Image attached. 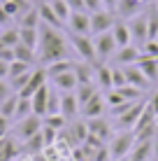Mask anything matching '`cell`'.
I'll return each instance as SVG.
<instances>
[{"mask_svg":"<svg viewBox=\"0 0 158 161\" xmlns=\"http://www.w3.org/2000/svg\"><path fill=\"white\" fill-rule=\"evenodd\" d=\"M70 42L63 35L61 28H51L47 24H40V42H37V61L44 65L54 63V61L70 58Z\"/></svg>","mask_w":158,"mask_h":161,"instance_id":"obj_1","label":"cell"},{"mask_svg":"<svg viewBox=\"0 0 158 161\" xmlns=\"http://www.w3.org/2000/svg\"><path fill=\"white\" fill-rule=\"evenodd\" d=\"M135 147V133L128 131V129H121L119 133H114L107 149H110V159L112 161H121V159H128L130 149Z\"/></svg>","mask_w":158,"mask_h":161,"instance_id":"obj_2","label":"cell"},{"mask_svg":"<svg viewBox=\"0 0 158 161\" xmlns=\"http://www.w3.org/2000/svg\"><path fill=\"white\" fill-rule=\"evenodd\" d=\"M68 42L72 47V52H77V56L86 63H98V56H95V47H93V40L91 35H77V33H68Z\"/></svg>","mask_w":158,"mask_h":161,"instance_id":"obj_3","label":"cell"},{"mask_svg":"<svg viewBox=\"0 0 158 161\" xmlns=\"http://www.w3.org/2000/svg\"><path fill=\"white\" fill-rule=\"evenodd\" d=\"M93 47H95L98 63H107V61H110V58L114 56V54H116L119 44H116V40H114L112 31H107V33H100V35H95Z\"/></svg>","mask_w":158,"mask_h":161,"instance_id":"obj_4","label":"cell"},{"mask_svg":"<svg viewBox=\"0 0 158 161\" xmlns=\"http://www.w3.org/2000/svg\"><path fill=\"white\" fill-rule=\"evenodd\" d=\"M42 131V117H37V114H28V117L19 119L16 124L12 126V133L14 138H19V140H28V138H33L35 133Z\"/></svg>","mask_w":158,"mask_h":161,"instance_id":"obj_5","label":"cell"},{"mask_svg":"<svg viewBox=\"0 0 158 161\" xmlns=\"http://www.w3.org/2000/svg\"><path fill=\"white\" fill-rule=\"evenodd\" d=\"M91 14V35H100V33L112 31L114 21L119 19L116 12H110V9H98V12H89Z\"/></svg>","mask_w":158,"mask_h":161,"instance_id":"obj_6","label":"cell"},{"mask_svg":"<svg viewBox=\"0 0 158 161\" xmlns=\"http://www.w3.org/2000/svg\"><path fill=\"white\" fill-rule=\"evenodd\" d=\"M107 108H110V105H107V96H105L102 91H98L89 103L79 108V114H81L84 119H95V117H102Z\"/></svg>","mask_w":158,"mask_h":161,"instance_id":"obj_7","label":"cell"},{"mask_svg":"<svg viewBox=\"0 0 158 161\" xmlns=\"http://www.w3.org/2000/svg\"><path fill=\"white\" fill-rule=\"evenodd\" d=\"M144 105H146V103H142V98H140V101H135V103L126 110V112H121L119 117H114V119H116V126H119V129L133 131L135 124H137V119H140V114H142V110H144Z\"/></svg>","mask_w":158,"mask_h":161,"instance_id":"obj_8","label":"cell"},{"mask_svg":"<svg viewBox=\"0 0 158 161\" xmlns=\"http://www.w3.org/2000/svg\"><path fill=\"white\" fill-rule=\"evenodd\" d=\"M128 21V28H130V35H133V42H137L140 47L149 40V31H146V14L144 12H140V14H135V16H130Z\"/></svg>","mask_w":158,"mask_h":161,"instance_id":"obj_9","label":"cell"},{"mask_svg":"<svg viewBox=\"0 0 158 161\" xmlns=\"http://www.w3.org/2000/svg\"><path fill=\"white\" fill-rule=\"evenodd\" d=\"M65 26H68V33L91 35V14L89 12H72Z\"/></svg>","mask_w":158,"mask_h":161,"instance_id":"obj_10","label":"cell"},{"mask_svg":"<svg viewBox=\"0 0 158 161\" xmlns=\"http://www.w3.org/2000/svg\"><path fill=\"white\" fill-rule=\"evenodd\" d=\"M114 63L116 65H135L140 58H142V49L137 44H128V47H119L116 54H114Z\"/></svg>","mask_w":158,"mask_h":161,"instance_id":"obj_11","label":"cell"},{"mask_svg":"<svg viewBox=\"0 0 158 161\" xmlns=\"http://www.w3.org/2000/svg\"><path fill=\"white\" fill-rule=\"evenodd\" d=\"M47 82H49V77H47V70H44V68H35V70L30 73V80L26 82V86L19 91V96H21V98H30L33 93H35L40 86H44Z\"/></svg>","mask_w":158,"mask_h":161,"instance_id":"obj_12","label":"cell"},{"mask_svg":"<svg viewBox=\"0 0 158 161\" xmlns=\"http://www.w3.org/2000/svg\"><path fill=\"white\" fill-rule=\"evenodd\" d=\"M123 73H126V84L135 86V89H142V91H146V89L151 86V82L144 77V73L137 68V63L135 65H121Z\"/></svg>","mask_w":158,"mask_h":161,"instance_id":"obj_13","label":"cell"},{"mask_svg":"<svg viewBox=\"0 0 158 161\" xmlns=\"http://www.w3.org/2000/svg\"><path fill=\"white\" fill-rule=\"evenodd\" d=\"M61 114L68 121H72L79 114V101L74 96V91H63L61 93Z\"/></svg>","mask_w":158,"mask_h":161,"instance_id":"obj_14","label":"cell"},{"mask_svg":"<svg viewBox=\"0 0 158 161\" xmlns=\"http://www.w3.org/2000/svg\"><path fill=\"white\" fill-rule=\"evenodd\" d=\"M86 126H89V136L98 138V140L107 142L112 138V129L102 117H95V119H86Z\"/></svg>","mask_w":158,"mask_h":161,"instance_id":"obj_15","label":"cell"},{"mask_svg":"<svg viewBox=\"0 0 158 161\" xmlns=\"http://www.w3.org/2000/svg\"><path fill=\"white\" fill-rule=\"evenodd\" d=\"M95 84L102 93L114 89V80H112V65L107 63H95Z\"/></svg>","mask_w":158,"mask_h":161,"instance_id":"obj_16","label":"cell"},{"mask_svg":"<svg viewBox=\"0 0 158 161\" xmlns=\"http://www.w3.org/2000/svg\"><path fill=\"white\" fill-rule=\"evenodd\" d=\"M151 157H154V140H135L128 161H151Z\"/></svg>","mask_w":158,"mask_h":161,"instance_id":"obj_17","label":"cell"},{"mask_svg":"<svg viewBox=\"0 0 158 161\" xmlns=\"http://www.w3.org/2000/svg\"><path fill=\"white\" fill-rule=\"evenodd\" d=\"M49 91H51V86L44 84V86H40V89H37V91L30 96V103H33V114H37V117H44V114H47Z\"/></svg>","mask_w":158,"mask_h":161,"instance_id":"obj_18","label":"cell"},{"mask_svg":"<svg viewBox=\"0 0 158 161\" xmlns=\"http://www.w3.org/2000/svg\"><path fill=\"white\" fill-rule=\"evenodd\" d=\"M51 86L56 89V91H74L77 89V75H74V70H68V73H61L56 77H51Z\"/></svg>","mask_w":158,"mask_h":161,"instance_id":"obj_19","label":"cell"},{"mask_svg":"<svg viewBox=\"0 0 158 161\" xmlns=\"http://www.w3.org/2000/svg\"><path fill=\"white\" fill-rule=\"evenodd\" d=\"M112 35H114V40H116L119 47H128V44H133V35H130V28H128L126 19H116V21H114Z\"/></svg>","mask_w":158,"mask_h":161,"instance_id":"obj_20","label":"cell"},{"mask_svg":"<svg viewBox=\"0 0 158 161\" xmlns=\"http://www.w3.org/2000/svg\"><path fill=\"white\" fill-rule=\"evenodd\" d=\"M74 75H77V84H95V63H86V61L74 63Z\"/></svg>","mask_w":158,"mask_h":161,"instance_id":"obj_21","label":"cell"},{"mask_svg":"<svg viewBox=\"0 0 158 161\" xmlns=\"http://www.w3.org/2000/svg\"><path fill=\"white\" fill-rule=\"evenodd\" d=\"M37 12H40V19H42V24H47V26H51V28H61L63 31V21L56 16V12L51 9V5H49V0H42L40 5H37Z\"/></svg>","mask_w":158,"mask_h":161,"instance_id":"obj_22","label":"cell"},{"mask_svg":"<svg viewBox=\"0 0 158 161\" xmlns=\"http://www.w3.org/2000/svg\"><path fill=\"white\" fill-rule=\"evenodd\" d=\"M137 68L144 73V77L151 82V84H156V82H158V58L142 56V58L137 61Z\"/></svg>","mask_w":158,"mask_h":161,"instance_id":"obj_23","label":"cell"},{"mask_svg":"<svg viewBox=\"0 0 158 161\" xmlns=\"http://www.w3.org/2000/svg\"><path fill=\"white\" fill-rule=\"evenodd\" d=\"M144 9V5L140 0H119V7H116V16H123V19H130V16L140 14Z\"/></svg>","mask_w":158,"mask_h":161,"instance_id":"obj_24","label":"cell"},{"mask_svg":"<svg viewBox=\"0 0 158 161\" xmlns=\"http://www.w3.org/2000/svg\"><path fill=\"white\" fill-rule=\"evenodd\" d=\"M16 152H19L16 140H14V138H9V133L5 138H0V161H12L16 157Z\"/></svg>","mask_w":158,"mask_h":161,"instance_id":"obj_25","label":"cell"},{"mask_svg":"<svg viewBox=\"0 0 158 161\" xmlns=\"http://www.w3.org/2000/svg\"><path fill=\"white\" fill-rule=\"evenodd\" d=\"M44 70H47V77L51 80V77H56V75H61V73L74 70V61H70V58H63V61H54V63L44 65Z\"/></svg>","mask_w":158,"mask_h":161,"instance_id":"obj_26","label":"cell"},{"mask_svg":"<svg viewBox=\"0 0 158 161\" xmlns=\"http://www.w3.org/2000/svg\"><path fill=\"white\" fill-rule=\"evenodd\" d=\"M19 40H21V44H26V47H30V49H35V52H37L40 28H21V26H19Z\"/></svg>","mask_w":158,"mask_h":161,"instance_id":"obj_27","label":"cell"},{"mask_svg":"<svg viewBox=\"0 0 158 161\" xmlns=\"http://www.w3.org/2000/svg\"><path fill=\"white\" fill-rule=\"evenodd\" d=\"M98 91H100V89H98V84H77V89H74V96H77V101H79V108L89 103Z\"/></svg>","mask_w":158,"mask_h":161,"instance_id":"obj_28","label":"cell"},{"mask_svg":"<svg viewBox=\"0 0 158 161\" xmlns=\"http://www.w3.org/2000/svg\"><path fill=\"white\" fill-rule=\"evenodd\" d=\"M42 19H40V12H37V7H30L28 12H23L19 16V26L21 28H40Z\"/></svg>","mask_w":158,"mask_h":161,"instance_id":"obj_29","label":"cell"},{"mask_svg":"<svg viewBox=\"0 0 158 161\" xmlns=\"http://www.w3.org/2000/svg\"><path fill=\"white\" fill-rule=\"evenodd\" d=\"M14 61H23V63H30V65H35V61H37V52L19 42V44L14 47Z\"/></svg>","mask_w":158,"mask_h":161,"instance_id":"obj_30","label":"cell"},{"mask_svg":"<svg viewBox=\"0 0 158 161\" xmlns=\"http://www.w3.org/2000/svg\"><path fill=\"white\" fill-rule=\"evenodd\" d=\"M16 105H19V93H12V96H7L3 103H0V114L7 119H14V112H16Z\"/></svg>","mask_w":158,"mask_h":161,"instance_id":"obj_31","label":"cell"},{"mask_svg":"<svg viewBox=\"0 0 158 161\" xmlns=\"http://www.w3.org/2000/svg\"><path fill=\"white\" fill-rule=\"evenodd\" d=\"M0 42H3L5 44V47H16V44H19L21 40H19V26H16V28H14V26H7V28H3V31H0Z\"/></svg>","mask_w":158,"mask_h":161,"instance_id":"obj_32","label":"cell"},{"mask_svg":"<svg viewBox=\"0 0 158 161\" xmlns=\"http://www.w3.org/2000/svg\"><path fill=\"white\" fill-rule=\"evenodd\" d=\"M68 129L72 133L74 142H77V145H84V140L89 138V126H86V121H72Z\"/></svg>","mask_w":158,"mask_h":161,"instance_id":"obj_33","label":"cell"},{"mask_svg":"<svg viewBox=\"0 0 158 161\" xmlns=\"http://www.w3.org/2000/svg\"><path fill=\"white\" fill-rule=\"evenodd\" d=\"M23 145H26V152H30V154H40L42 149H47V142H44V136H42V131L35 133L33 138H28Z\"/></svg>","mask_w":158,"mask_h":161,"instance_id":"obj_34","label":"cell"},{"mask_svg":"<svg viewBox=\"0 0 158 161\" xmlns=\"http://www.w3.org/2000/svg\"><path fill=\"white\" fill-rule=\"evenodd\" d=\"M49 5H51V9L56 12V16L63 21V24H68L70 14H72V9H70V5L65 3V0H49Z\"/></svg>","mask_w":158,"mask_h":161,"instance_id":"obj_35","label":"cell"},{"mask_svg":"<svg viewBox=\"0 0 158 161\" xmlns=\"http://www.w3.org/2000/svg\"><path fill=\"white\" fill-rule=\"evenodd\" d=\"M42 124H44V126H51L54 131H63L65 126H68V119L58 112V114H47V117H42Z\"/></svg>","mask_w":158,"mask_h":161,"instance_id":"obj_36","label":"cell"},{"mask_svg":"<svg viewBox=\"0 0 158 161\" xmlns=\"http://www.w3.org/2000/svg\"><path fill=\"white\" fill-rule=\"evenodd\" d=\"M28 114H33V103H30V98H21V96H19V105H16V112H14V121L28 117Z\"/></svg>","mask_w":158,"mask_h":161,"instance_id":"obj_37","label":"cell"},{"mask_svg":"<svg viewBox=\"0 0 158 161\" xmlns=\"http://www.w3.org/2000/svg\"><path fill=\"white\" fill-rule=\"evenodd\" d=\"M28 70H33L30 63H23V61H12V63H9V75H7V80H14V77L28 73Z\"/></svg>","mask_w":158,"mask_h":161,"instance_id":"obj_38","label":"cell"},{"mask_svg":"<svg viewBox=\"0 0 158 161\" xmlns=\"http://www.w3.org/2000/svg\"><path fill=\"white\" fill-rule=\"evenodd\" d=\"M142 56H151V58H158V40H146L142 47Z\"/></svg>","mask_w":158,"mask_h":161,"instance_id":"obj_39","label":"cell"},{"mask_svg":"<svg viewBox=\"0 0 158 161\" xmlns=\"http://www.w3.org/2000/svg\"><path fill=\"white\" fill-rule=\"evenodd\" d=\"M12 86H9V82L7 80H0V103H3L5 101V98H7V96H12Z\"/></svg>","mask_w":158,"mask_h":161,"instance_id":"obj_40","label":"cell"},{"mask_svg":"<svg viewBox=\"0 0 158 161\" xmlns=\"http://www.w3.org/2000/svg\"><path fill=\"white\" fill-rule=\"evenodd\" d=\"M9 121H12V119H7V117H3V114H0V138H5V136L9 133V131H12Z\"/></svg>","mask_w":158,"mask_h":161,"instance_id":"obj_41","label":"cell"},{"mask_svg":"<svg viewBox=\"0 0 158 161\" xmlns=\"http://www.w3.org/2000/svg\"><path fill=\"white\" fill-rule=\"evenodd\" d=\"M65 3L70 5V9H72V12H86L84 0H65Z\"/></svg>","mask_w":158,"mask_h":161,"instance_id":"obj_42","label":"cell"},{"mask_svg":"<svg viewBox=\"0 0 158 161\" xmlns=\"http://www.w3.org/2000/svg\"><path fill=\"white\" fill-rule=\"evenodd\" d=\"M9 24H12V16H9L7 12H5V7L0 5V28H7Z\"/></svg>","mask_w":158,"mask_h":161,"instance_id":"obj_43","label":"cell"},{"mask_svg":"<svg viewBox=\"0 0 158 161\" xmlns=\"http://www.w3.org/2000/svg\"><path fill=\"white\" fill-rule=\"evenodd\" d=\"M84 5H86V12H98V9H102L100 0H84Z\"/></svg>","mask_w":158,"mask_h":161,"instance_id":"obj_44","label":"cell"},{"mask_svg":"<svg viewBox=\"0 0 158 161\" xmlns=\"http://www.w3.org/2000/svg\"><path fill=\"white\" fill-rule=\"evenodd\" d=\"M146 105H149V108H151V112H154L156 117H158V91L151 93V98L146 101Z\"/></svg>","mask_w":158,"mask_h":161,"instance_id":"obj_45","label":"cell"},{"mask_svg":"<svg viewBox=\"0 0 158 161\" xmlns=\"http://www.w3.org/2000/svg\"><path fill=\"white\" fill-rule=\"evenodd\" d=\"M7 75H9V63L0 58V80H7Z\"/></svg>","mask_w":158,"mask_h":161,"instance_id":"obj_46","label":"cell"},{"mask_svg":"<svg viewBox=\"0 0 158 161\" xmlns=\"http://www.w3.org/2000/svg\"><path fill=\"white\" fill-rule=\"evenodd\" d=\"M100 3H102V7L110 9V12H116V7H119V0H100Z\"/></svg>","mask_w":158,"mask_h":161,"instance_id":"obj_47","label":"cell"},{"mask_svg":"<svg viewBox=\"0 0 158 161\" xmlns=\"http://www.w3.org/2000/svg\"><path fill=\"white\" fill-rule=\"evenodd\" d=\"M154 157L158 159V136L154 138Z\"/></svg>","mask_w":158,"mask_h":161,"instance_id":"obj_48","label":"cell"},{"mask_svg":"<svg viewBox=\"0 0 158 161\" xmlns=\"http://www.w3.org/2000/svg\"><path fill=\"white\" fill-rule=\"evenodd\" d=\"M140 3H142V5H144V7H146V5H151V3H156V0H140Z\"/></svg>","mask_w":158,"mask_h":161,"instance_id":"obj_49","label":"cell"},{"mask_svg":"<svg viewBox=\"0 0 158 161\" xmlns=\"http://www.w3.org/2000/svg\"><path fill=\"white\" fill-rule=\"evenodd\" d=\"M3 3H7V0H0V5H3Z\"/></svg>","mask_w":158,"mask_h":161,"instance_id":"obj_50","label":"cell"},{"mask_svg":"<svg viewBox=\"0 0 158 161\" xmlns=\"http://www.w3.org/2000/svg\"><path fill=\"white\" fill-rule=\"evenodd\" d=\"M156 7H158V0H156Z\"/></svg>","mask_w":158,"mask_h":161,"instance_id":"obj_51","label":"cell"},{"mask_svg":"<svg viewBox=\"0 0 158 161\" xmlns=\"http://www.w3.org/2000/svg\"><path fill=\"white\" fill-rule=\"evenodd\" d=\"M156 124H158V117H156Z\"/></svg>","mask_w":158,"mask_h":161,"instance_id":"obj_52","label":"cell"},{"mask_svg":"<svg viewBox=\"0 0 158 161\" xmlns=\"http://www.w3.org/2000/svg\"><path fill=\"white\" fill-rule=\"evenodd\" d=\"M154 161H158V159H154Z\"/></svg>","mask_w":158,"mask_h":161,"instance_id":"obj_53","label":"cell"},{"mask_svg":"<svg viewBox=\"0 0 158 161\" xmlns=\"http://www.w3.org/2000/svg\"><path fill=\"white\" fill-rule=\"evenodd\" d=\"M156 40H158V37H156Z\"/></svg>","mask_w":158,"mask_h":161,"instance_id":"obj_54","label":"cell"}]
</instances>
